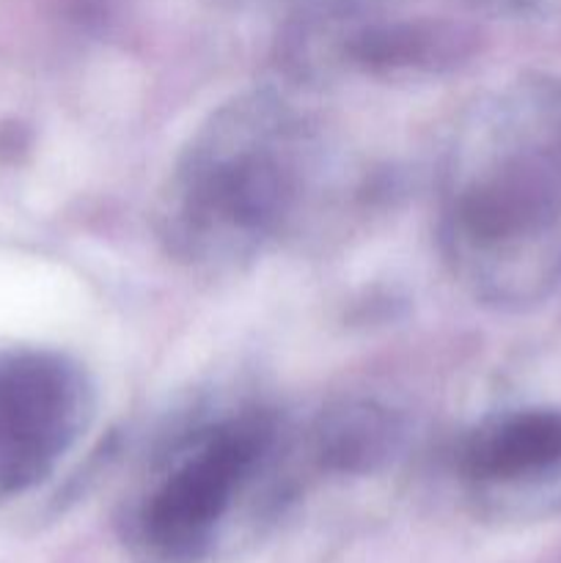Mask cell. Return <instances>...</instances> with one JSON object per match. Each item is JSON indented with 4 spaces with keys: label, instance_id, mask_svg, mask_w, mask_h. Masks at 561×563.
<instances>
[{
    "label": "cell",
    "instance_id": "cell-1",
    "mask_svg": "<svg viewBox=\"0 0 561 563\" xmlns=\"http://www.w3.org/2000/svg\"><path fill=\"white\" fill-rule=\"evenodd\" d=\"M319 179V143L306 115L273 91L220 104L176 154L154 212L168 256L229 273L297 229Z\"/></svg>",
    "mask_w": 561,
    "mask_h": 563
},
{
    "label": "cell",
    "instance_id": "cell-2",
    "mask_svg": "<svg viewBox=\"0 0 561 563\" xmlns=\"http://www.w3.org/2000/svg\"><path fill=\"white\" fill-rule=\"evenodd\" d=\"M537 102L504 93L465 115L443 159L438 242L451 275L484 302H517L561 220V143Z\"/></svg>",
    "mask_w": 561,
    "mask_h": 563
},
{
    "label": "cell",
    "instance_id": "cell-3",
    "mask_svg": "<svg viewBox=\"0 0 561 563\" xmlns=\"http://www.w3.org/2000/svg\"><path fill=\"white\" fill-rule=\"evenodd\" d=\"M306 434L264 405L201 410L160 440L138 493L132 526L163 559H196L248 504L270 498Z\"/></svg>",
    "mask_w": 561,
    "mask_h": 563
},
{
    "label": "cell",
    "instance_id": "cell-4",
    "mask_svg": "<svg viewBox=\"0 0 561 563\" xmlns=\"http://www.w3.org/2000/svg\"><path fill=\"white\" fill-rule=\"evenodd\" d=\"M97 412L86 368L64 352L0 355V498L44 482Z\"/></svg>",
    "mask_w": 561,
    "mask_h": 563
},
{
    "label": "cell",
    "instance_id": "cell-5",
    "mask_svg": "<svg viewBox=\"0 0 561 563\" xmlns=\"http://www.w3.org/2000/svg\"><path fill=\"white\" fill-rule=\"evenodd\" d=\"M457 467L479 487H512L561 471V410L522 407L484 418L462 434Z\"/></svg>",
    "mask_w": 561,
    "mask_h": 563
}]
</instances>
